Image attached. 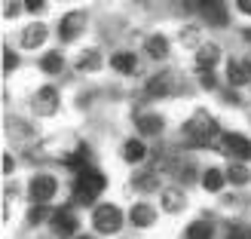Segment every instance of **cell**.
<instances>
[{"label":"cell","mask_w":251,"mask_h":239,"mask_svg":"<svg viewBox=\"0 0 251 239\" xmlns=\"http://www.w3.org/2000/svg\"><path fill=\"white\" fill-rule=\"evenodd\" d=\"M132 187H135V190H141V193H150V190H156V187H159V181H156V175H135Z\"/></svg>","instance_id":"cell-25"},{"label":"cell","mask_w":251,"mask_h":239,"mask_svg":"<svg viewBox=\"0 0 251 239\" xmlns=\"http://www.w3.org/2000/svg\"><path fill=\"white\" fill-rule=\"evenodd\" d=\"M16 65H19V55H16V49H3V74H12L16 71Z\"/></svg>","instance_id":"cell-29"},{"label":"cell","mask_w":251,"mask_h":239,"mask_svg":"<svg viewBox=\"0 0 251 239\" xmlns=\"http://www.w3.org/2000/svg\"><path fill=\"white\" fill-rule=\"evenodd\" d=\"M184 203H187V196H184V190H178V187H166V190H162V209L172 212V215H178L184 209Z\"/></svg>","instance_id":"cell-15"},{"label":"cell","mask_w":251,"mask_h":239,"mask_svg":"<svg viewBox=\"0 0 251 239\" xmlns=\"http://www.w3.org/2000/svg\"><path fill=\"white\" fill-rule=\"evenodd\" d=\"M144 53L150 55V58H166L169 55V40H166V34H153V37H147L144 40Z\"/></svg>","instance_id":"cell-14"},{"label":"cell","mask_w":251,"mask_h":239,"mask_svg":"<svg viewBox=\"0 0 251 239\" xmlns=\"http://www.w3.org/2000/svg\"><path fill=\"white\" fill-rule=\"evenodd\" d=\"M184 135H187L190 144L208 147L211 141H215V135H218V123H215V117H211L208 110H196V114L184 123Z\"/></svg>","instance_id":"cell-2"},{"label":"cell","mask_w":251,"mask_h":239,"mask_svg":"<svg viewBox=\"0 0 251 239\" xmlns=\"http://www.w3.org/2000/svg\"><path fill=\"white\" fill-rule=\"evenodd\" d=\"M74 239H92V236H74Z\"/></svg>","instance_id":"cell-37"},{"label":"cell","mask_w":251,"mask_h":239,"mask_svg":"<svg viewBox=\"0 0 251 239\" xmlns=\"http://www.w3.org/2000/svg\"><path fill=\"white\" fill-rule=\"evenodd\" d=\"M184 236L187 239H215V227L205 224V221H196V224H190V227L184 230Z\"/></svg>","instance_id":"cell-21"},{"label":"cell","mask_w":251,"mask_h":239,"mask_svg":"<svg viewBox=\"0 0 251 239\" xmlns=\"http://www.w3.org/2000/svg\"><path fill=\"white\" fill-rule=\"evenodd\" d=\"M9 172H12V157L6 154V157H3V175H9Z\"/></svg>","instance_id":"cell-35"},{"label":"cell","mask_w":251,"mask_h":239,"mask_svg":"<svg viewBox=\"0 0 251 239\" xmlns=\"http://www.w3.org/2000/svg\"><path fill=\"white\" fill-rule=\"evenodd\" d=\"M83 31H86V16H83L80 9L68 12V16H65V19L58 22V37H61V40H65V43L77 40V37H80Z\"/></svg>","instance_id":"cell-6"},{"label":"cell","mask_w":251,"mask_h":239,"mask_svg":"<svg viewBox=\"0 0 251 239\" xmlns=\"http://www.w3.org/2000/svg\"><path fill=\"white\" fill-rule=\"evenodd\" d=\"M40 71L43 74H61V71H65V58H61L58 53H46L40 58Z\"/></svg>","instance_id":"cell-22"},{"label":"cell","mask_w":251,"mask_h":239,"mask_svg":"<svg viewBox=\"0 0 251 239\" xmlns=\"http://www.w3.org/2000/svg\"><path fill=\"white\" fill-rule=\"evenodd\" d=\"M224 181H227V172H221V169H208L202 175V187L208 193H221L224 190Z\"/></svg>","instance_id":"cell-19"},{"label":"cell","mask_w":251,"mask_h":239,"mask_svg":"<svg viewBox=\"0 0 251 239\" xmlns=\"http://www.w3.org/2000/svg\"><path fill=\"white\" fill-rule=\"evenodd\" d=\"M49 218V209H46V203H34V209L28 212V224L31 227H37V224H43Z\"/></svg>","instance_id":"cell-27"},{"label":"cell","mask_w":251,"mask_h":239,"mask_svg":"<svg viewBox=\"0 0 251 239\" xmlns=\"http://www.w3.org/2000/svg\"><path fill=\"white\" fill-rule=\"evenodd\" d=\"M202 12H205L208 25H218V28H227V25H230V16H227L224 6H211V9H202Z\"/></svg>","instance_id":"cell-24"},{"label":"cell","mask_w":251,"mask_h":239,"mask_svg":"<svg viewBox=\"0 0 251 239\" xmlns=\"http://www.w3.org/2000/svg\"><path fill=\"white\" fill-rule=\"evenodd\" d=\"M135 126H138L144 135H159V132H162V117H159V114H138V117H135Z\"/></svg>","instance_id":"cell-17"},{"label":"cell","mask_w":251,"mask_h":239,"mask_svg":"<svg viewBox=\"0 0 251 239\" xmlns=\"http://www.w3.org/2000/svg\"><path fill=\"white\" fill-rule=\"evenodd\" d=\"M181 40H184V43H193V40H196V28H193V25H190V28H184Z\"/></svg>","instance_id":"cell-33"},{"label":"cell","mask_w":251,"mask_h":239,"mask_svg":"<svg viewBox=\"0 0 251 239\" xmlns=\"http://www.w3.org/2000/svg\"><path fill=\"white\" fill-rule=\"evenodd\" d=\"M25 9L28 12H46V0H25Z\"/></svg>","instance_id":"cell-31"},{"label":"cell","mask_w":251,"mask_h":239,"mask_svg":"<svg viewBox=\"0 0 251 239\" xmlns=\"http://www.w3.org/2000/svg\"><path fill=\"white\" fill-rule=\"evenodd\" d=\"M28 193H31V203H52V196L58 193V181L52 175H34Z\"/></svg>","instance_id":"cell-4"},{"label":"cell","mask_w":251,"mask_h":239,"mask_svg":"<svg viewBox=\"0 0 251 239\" xmlns=\"http://www.w3.org/2000/svg\"><path fill=\"white\" fill-rule=\"evenodd\" d=\"M22 6H25V0H3V19H16Z\"/></svg>","instance_id":"cell-30"},{"label":"cell","mask_w":251,"mask_h":239,"mask_svg":"<svg viewBox=\"0 0 251 239\" xmlns=\"http://www.w3.org/2000/svg\"><path fill=\"white\" fill-rule=\"evenodd\" d=\"M107 187L104 181V175L92 169V166H86L77 172V178H74V199H77L80 206H92L98 196H101V190Z\"/></svg>","instance_id":"cell-1"},{"label":"cell","mask_w":251,"mask_h":239,"mask_svg":"<svg viewBox=\"0 0 251 239\" xmlns=\"http://www.w3.org/2000/svg\"><path fill=\"white\" fill-rule=\"evenodd\" d=\"M172 89H175V77H172V74H156V77L147 80V95L150 98H162V95H169Z\"/></svg>","instance_id":"cell-13"},{"label":"cell","mask_w":251,"mask_h":239,"mask_svg":"<svg viewBox=\"0 0 251 239\" xmlns=\"http://www.w3.org/2000/svg\"><path fill=\"white\" fill-rule=\"evenodd\" d=\"M236 9H239L242 16H251V0H236Z\"/></svg>","instance_id":"cell-34"},{"label":"cell","mask_w":251,"mask_h":239,"mask_svg":"<svg viewBox=\"0 0 251 239\" xmlns=\"http://www.w3.org/2000/svg\"><path fill=\"white\" fill-rule=\"evenodd\" d=\"M98 65H101V58H98L95 49H86L83 58L77 61V68H80V71H98Z\"/></svg>","instance_id":"cell-26"},{"label":"cell","mask_w":251,"mask_h":239,"mask_svg":"<svg viewBox=\"0 0 251 239\" xmlns=\"http://www.w3.org/2000/svg\"><path fill=\"white\" fill-rule=\"evenodd\" d=\"M110 68L120 71V74H135L138 71V58L132 53H117V55H110Z\"/></svg>","instance_id":"cell-18"},{"label":"cell","mask_w":251,"mask_h":239,"mask_svg":"<svg viewBox=\"0 0 251 239\" xmlns=\"http://www.w3.org/2000/svg\"><path fill=\"white\" fill-rule=\"evenodd\" d=\"M46 25L43 22H31L28 28L22 31V46L25 49H37V46H43V40H46Z\"/></svg>","instance_id":"cell-11"},{"label":"cell","mask_w":251,"mask_h":239,"mask_svg":"<svg viewBox=\"0 0 251 239\" xmlns=\"http://www.w3.org/2000/svg\"><path fill=\"white\" fill-rule=\"evenodd\" d=\"M218 61H221V46H215V43L199 46V53H196V71H215Z\"/></svg>","instance_id":"cell-10"},{"label":"cell","mask_w":251,"mask_h":239,"mask_svg":"<svg viewBox=\"0 0 251 239\" xmlns=\"http://www.w3.org/2000/svg\"><path fill=\"white\" fill-rule=\"evenodd\" d=\"M227 80H230V86H245V83H251V61H239V58H233L230 65H227Z\"/></svg>","instance_id":"cell-9"},{"label":"cell","mask_w":251,"mask_h":239,"mask_svg":"<svg viewBox=\"0 0 251 239\" xmlns=\"http://www.w3.org/2000/svg\"><path fill=\"white\" fill-rule=\"evenodd\" d=\"M34 110L40 117H52L58 110V92L52 89V86H43V89L34 95Z\"/></svg>","instance_id":"cell-8"},{"label":"cell","mask_w":251,"mask_h":239,"mask_svg":"<svg viewBox=\"0 0 251 239\" xmlns=\"http://www.w3.org/2000/svg\"><path fill=\"white\" fill-rule=\"evenodd\" d=\"M227 181H230V184H236V187H245V184L251 181L248 166H242V162H233V166L227 169Z\"/></svg>","instance_id":"cell-20"},{"label":"cell","mask_w":251,"mask_h":239,"mask_svg":"<svg viewBox=\"0 0 251 239\" xmlns=\"http://www.w3.org/2000/svg\"><path fill=\"white\" fill-rule=\"evenodd\" d=\"M65 162H68V166H71L74 172L86 169V166H89V147L80 144V147H77V154H68V157H65Z\"/></svg>","instance_id":"cell-23"},{"label":"cell","mask_w":251,"mask_h":239,"mask_svg":"<svg viewBox=\"0 0 251 239\" xmlns=\"http://www.w3.org/2000/svg\"><path fill=\"white\" fill-rule=\"evenodd\" d=\"M92 224H95L98 233L110 236V233H117L123 227V212L117 206H110V203H101V206H95V212H92Z\"/></svg>","instance_id":"cell-3"},{"label":"cell","mask_w":251,"mask_h":239,"mask_svg":"<svg viewBox=\"0 0 251 239\" xmlns=\"http://www.w3.org/2000/svg\"><path fill=\"white\" fill-rule=\"evenodd\" d=\"M49 227H52V233L55 236H74L77 233V227H80V221H77V215H74L71 209H55V215L49 218Z\"/></svg>","instance_id":"cell-7"},{"label":"cell","mask_w":251,"mask_h":239,"mask_svg":"<svg viewBox=\"0 0 251 239\" xmlns=\"http://www.w3.org/2000/svg\"><path fill=\"white\" fill-rule=\"evenodd\" d=\"M196 9H211V6H224V0H193Z\"/></svg>","instance_id":"cell-32"},{"label":"cell","mask_w":251,"mask_h":239,"mask_svg":"<svg viewBox=\"0 0 251 239\" xmlns=\"http://www.w3.org/2000/svg\"><path fill=\"white\" fill-rule=\"evenodd\" d=\"M227 239H251V224H233Z\"/></svg>","instance_id":"cell-28"},{"label":"cell","mask_w":251,"mask_h":239,"mask_svg":"<svg viewBox=\"0 0 251 239\" xmlns=\"http://www.w3.org/2000/svg\"><path fill=\"white\" fill-rule=\"evenodd\" d=\"M221 150L227 157H236V159H251V141L245 135H236V132H224L221 135Z\"/></svg>","instance_id":"cell-5"},{"label":"cell","mask_w":251,"mask_h":239,"mask_svg":"<svg viewBox=\"0 0 251 239\" xmlns=\"http://www.w3.org/2000/svg\"><path fill=\"white\" fill-rule=\"evenodd\" d=\"M245 40H248V43H251V28H245Z\"/></svg>","instance_id":"cell-36"},{"label":"cell","mask_w":251,"mask_h":239,"mask_svg":"<svg viewBox=\"0 0 251 239\" xmlns=\"http://www.w3.org/2000/svg\"><path fill=\"white\" fill-rule=\"evenodd\" d=\"M144 157H147V147H144L141 138H132V141L123 144V159L126 162H144Z\"/></svg>","instance_id":"cell-16"},{"label":"cell","mask_w":251,"mask_h":239,"mask_svg":"<svg viewBox=\"0 0 251 239\" xmlns=\"http://www.w3.org/2000/svg\"><path fill=\"white\" fill-rule=\"evenodd\" d=\"M129 218H132L135 227L147 230V227H153V224H156V212L150 209L147 203H135V206H132V212H129Z\"/></svg>","instance_id":"cell-12"}]
</instances>
